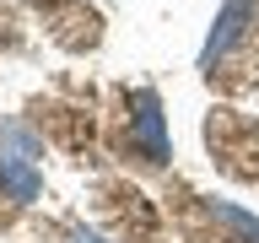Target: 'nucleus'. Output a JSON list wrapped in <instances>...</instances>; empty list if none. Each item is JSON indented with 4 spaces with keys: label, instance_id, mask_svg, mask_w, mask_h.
I'll list each match as a JSON object with an SVG mask.
<instances>
[{
    "label": "nucleus",
    "instance_id": "3",
    "mask_svg": "<svg viewBox=\"0 0 259 243\" xmlns=\"http://www.w3.org/2000/svg\"><path fill=\"white\" fill-rule=\"evenodd\" d=\"M76 243H97V238H76Z\"/></svg>",
    "mask_w": 259,
    "mask_h": 243
},
{
    "label": "nucleus",
    "instance_id": "2",
    "mask_svg": "<svg viewBox=\"0 0 259 243\" xmlns=\"http://www.w3.org/2000/svg\"><path fill=\"white\" fill-rule=\"evenodd\" d=\"M135 108H141V113H135V135L146 141L151 162H162V157H167V141H162V113H157V97H151V92H141V97H135Z\"/></svg>",
    "mask_w": 259,
    "mask_h": 243
},
{
    "label": "nucleus",
    "instance_id": "1",
    "mask_svg": "<svg viewBox=\"0 0 259 243\" xmlns=\"http://www.w3.org/2000/svg\"><path fill=\"white\" fill-rule=\"evenodd\" d=\"M254 22V0H227V11L222 22H216V32H210V44H205V65L216 60V54H227V49L243 38V27Z\"/></svg>",
    "mask_w": 259,
    "mask_h": 243
}]
</instances>
